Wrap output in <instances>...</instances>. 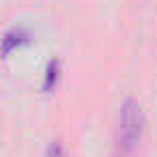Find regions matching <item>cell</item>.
<instances>
[{"mask_svg":"<svg viewBox=\"0 0 157 157\" xmlns=\"http://www.w3.org/2000/svg\"><path fill=\"white\" fill-rule=\"evenodd\" d=\"M144 127H146V118L140 103L127 97L118 110V123L114 133V157H129L138 148L144 136Z\"/></svg>","mask_w":157,"mask_h":157,"instance_id":"cell-1","label":"cell"},{"mask_svg":"<svg viewBox=\"0 0 157 157\" xmlns=\"http://www.w3.org/2000/svg\"><path fill=\"white\" fill-rule=\"evenodd\" d=\"M33 43V35L26 30V28H9L2 37V58H9L13 52H17L20 48L24 45H30Z\"/></svg>","mask_w":157,"mask_h":157,"instance_id":"cell-2","label":"cell"},{"mask_svg":"<svg viewBox=\"0 0 157 157\" xmlns=\"http://www.w3.org/2000/svg\"><path fill=\"white\" fill-rule=\"evenodd\" d=\"M58 78H60V60L58 58H52L45 67V75H43V93H52L58 84Z\"/></svg>","mask_w":157,"mask_h":157,"instance_id":"cell-3","label":"cell"},{"mask_svg":"<svg viewBox=\"0 0 157 157\" xmlns=\"http://www.w3.org/2000/svg\"><path fill=\"white\" fill-rule=\"evenodd\" d=\"M45 157H65V148L58 140H54L50 146H48V155Z\"/></svg>","mask_w":157,"mask_h":157,"instance_id":"cell-4","label":"cell"}]
</instances>
